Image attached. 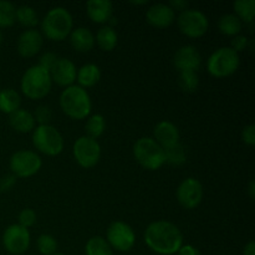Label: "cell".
Instances as JSON below:
<instances>
[{
  "label": "cell",
  "instance_id": "cell-31",
  "mask_svg": "<svg viewBox=\"0 0 255 255\" xmlns=\"http://www.w3.org/2000/svg\"><path fill=\"white\" fill-rule=\"evenodd\" d=\"M178 85L182 89V91L187 94L196 92L199 86V77L198 74L194 71H182L179 72L178 76Z\"/></svg>",
  "mask_w": 255,
  "mask_h": 255
},
{
  "label": "cell",
  "instance_id": "cell-8",
  "mask_svg": "<svg viewBox=\"0 0 255 255\" xmlns=\"http://www.w3.org/2000/svg\"><path fill=\"white\" fill-rule=\"evenodd\" d=\"M9 166L16 178H29L41 169L42 159L35 151L20 149L10 157Z\"/></svg>",
  "mask_w": 255,
  "mask_h": 255
},
{
  "label": "cell",
  "instance_id": "cell-25",
  "mask_svg": "<svg viewBox=\"0 0 255 255\" xmlns=\"http://www.w3.org/2000/svg\"><path fill=\"white\" fill-rule=\"evenodd\" d=\"M242 21L234 14H226L218 20L219 31L227 36H237L242 31Z\"/></svg>",
  "mask_w": 255,
  "mask_h": 255
},
{
  "label": "cell",
  "instance_id": "cell-24",
  "mask_svg": "<svg viewBox=\"0 0 255 255\" xmlns=\"http://www.w3.org/2000/svg\"><path fill=\"white\" fill-rule=\"evenodd\" d=\"M95 42H97L100 49L104 50V51H112L117 46L119 35L114 27L106 25V26H102L101 29H99L96 37H95Z\"/></svg>",
  "mask_w": 255,
  "mask_h": 255
},
{
  "label": "cell",
  "instance_id": "cell-41",
  "mask_svg": "<svg viewBox=\"0 0 255 255\" xmlns=\"http://www.w3.org/2000/svg\"><path fill=\"white\" fill-rule=\"evenodd\" d=\"M168 5L174 10V11L182 12V11H184V10L189 9L188 7L189 4H188V1H186V0H172Z\"/></svg>",
  "mask_w": 255,
  "mask_h": 255
},
{
  "label": "cell",
  "instance_id": "cell-35",
  "mask_svg": "<svg viewBox=\"0 0 255 255\" xmlns=\"http://www.w3.org/2000/svg\"><path fill=\"white\" fill-rule=\"evenodd\" d=\"M36 223V213H35L34 209L31 208H25L20 212L19 214V223L24 228H30L34 224Z\"/></svg>",
  "mask_w": 255,
  "mask_h": 255
},
{
  "label": "cell",
  "instance_id": "cell-15",
  "mask_svg": "<svg viewBox=\"0 0 255 255\" xmlns=\"http://www.w3.org/2000/svg\"><path fill=\"white\" fill-rule=\"evenodd\" d=\"M42 44H44V39H42L41 32L37 31L36 29H27L24 30L17 37L16 50L20 56L29 59V57L35 56L41 50Z\"/></svg>",
  "mask_w": 255,
  "mask_h": 255
},
{
  "label": "cell",
  "instance_id": "cell-17",
  "mask_svg": "<svg viewBox=\"0 0 255 255\" xmlns=\"http://www.w3.org/2000/svg\"><path fill=\"white\" fill-rule=\"evenodd\" d=\"M146 20L156 29H166L176 20V11L168 4H153L146 11Z\"/></svg>",
  "mask_w": 255,
  "mask_h": 255
},
{
  "label": "cell",
  "instance_id": "cell-21",
  "mask_svg": "<svg viewBox=\"0 0 255 255\" xmlns=\"http://www.w3.org/2000/svg\"><path fill=\"white\" fill-rule=\"evenodd\" d=\"M9 125L16 132L27 133V132L34 131L36 122H35L31 112L24 109H19L9 115Z\"/></svg>",
  "mask_w": 255,
  "mask_h": 255
},
{
  "label": "cell",
  "instance_id": "cell-43",
  "mask_svg": "<svg viewBox=\"0 0 255 255\" xmlns=\"http://www.w3.org/2000/svg\"><path fill=\"white\" fill-rule=\"evenodd\" d=\"M248 193H249V197H251V199L253 201L255 198V182L254 181H251L248 184Z\"/></svg>",
  "mask_w": 255,
  "mask_h": 255
},
{
  "label": "cell",
  "instance_id": "cell-10",
  "mask_svg": "<svg viewBox=\"0 0 255 255\" xmlns=\"http://www.w3.org/2000/svg\"><path fill=\"white\" fill-rule=\"evenodd\" d=\"M72 154L80 167L85 169L92 168L99 163L101 158V146L97 139L81 136L75 141Z\"/></svg>",
  "mask_w": 255,
  "mask_h": 255
},
{
  "label": "cell",
  "instance_id": "cell-20",
  "mask_svg": "<svg viewBox=\"0 0 255 255\" xmlns=\"http://www.w3.org/2000/svg\"><path fill=\"white\" fill-rule=\"evenodd\" d=\"M70 44L79 52H89L95 46V36L91 30L80 26L70 32Z\"/></svg>",
  "mask_w": 255,
  "mask_h": 255
},
{
  "label": "cell",
  "instance_id": "cell-36",
  "mask_svg": "<svg viewBox=\"0 0 255 255\" xmlns=\"http://www.w3.org/2000/svg\"><path fill=\"white\" fill-rule=\"evenodd\" d=\"M57 60H59V56H57L56 54H54V52H45V54L41 55V57H40V62L37 65H40L41 67H44L45 70H47V71H51L52 67L55 66V64L57 62Z\"/></svg>",
  "mask_w": 255,
  "mask_h": 255
},
{
  "label": "cell",
  "instance_id": "cell-26",
  "mask_svg": "<svg viewBox=\"0 0 255 255\" xmlns=\"http://www.w3.org/2000/svg\"><path fill=\"white\" fill-rule=\"evenodd\" d=\"M85 255H114V251L104 237L95 236L87 241Z\"/></svg>",
  "mask_w": 255,
  "mask_h": 255
},
{
  "label": "cell",
  "instance_id": "cell-37",
  "mask_svg": "<svg viewBox=\"0 0 255 255\" xmlns=\"http://www.w3.org/2000/svg\"><path fill=\"white\" fill-rule=\"evenodd\" d=\"M249 46V39L246 36V35H237L232 39L231 41V49H233L236 52L244 51L246 49H248Z\"/></svg>",
  "mask_w": 255,
  "mask_h": 255
},
{
  "label": "cell",
  "instance_id": "cell-6",
  "mask_svg": "<svg viewBox=\"0 0 255 255\" xmlns=\"http://www.w3.org/2000/svg\"><path fill=\"white\" fill-rule=\"evenodd\" d=\"M241 57L238 52L229 46H223L212 52L207 61V70L209 74L217 79L228 77L238 70Z\"/></svg>",
  "mask_w": 255,
  "mask_h": 255
},
{
  "label": "cell",
  "instance_id": "cell-38",
  "mask_svg": "<svg viewBox=\"0 0 255 255\" xmlns=\"http://www.w3.org/2000/svg\"><path fill=\"white\" fill-rule=\"evenodd\" d=\"M242 139L248 146H254L255 144V126L253 124L248 125L242 131Z\"/></svg>",
  "mask_w": 255,
  "mask_h": 255
},
{
  "label": "cell",
  "instance_id": "cell-19",
  "mask_svg": "<svg viewBox=\"0 0 255 255\" xmlns=\"http://www.w3.org/2000/svg\"><path fill=\"white\" fill-rule=\"evenodd\" d=\"M114 5L110 0H89L86 2V14L96 24H107L112 17Z\"/></svg>",
  "mask_w": 255,
  "mask_h": 255
},
{
  "label": "cell",
  "instance_id": "cell-40",
  "mask_svg": "<svg viewBox=\"0 0 255 255\" xmlns=\"http://www.w3.org/2000/svg\"><path fill=\"white\" fill-rule=\"evenodd\" d=\"M177 255H202L201 252L193 247L192 244H186V246H182L179 248V251L177 252Z\"/></svg>",
  "mask_w": 255,
  "mask_h": 255
},
{
  "label": "cell",
  "instance_id": "cell-32",
  "mask_svg": "<svg viewBox=\"0 0 255 255\" xmlns=\"http://www.w3.org/2000/svg\"><path fill=\"white\" fill-rule=\"evenodd\" d=\"M37 251L42 255H54L57 251V241L51 234H41L36 241Z\"/></svg>",
  "mask_w": 255,
  "mask_h": 255
},
{
  "label": "cell",
  "instance_id": "cell-23",
  "mask_svg": "<svg viewBox=\"0 0 255 255\" xmlns=\"http://www.w3.org/2000/svg\"><path fill=\"white\" fill-rule=\"evenodd\" d=\"M21 105V97L19 92L12 89L0 90V111L2 114L11 115L16 110L20 109Z\"/></svg>",
  "mask_w": 255,
  "mask_h": 255
},
{
  "label": "cell",
  "instance_id": "cell-1",
  "mask_svg": "<svg viewBox=\"0 0 255 255\" xmlns=\"http://www.w3.org/2000/svg\"><path fill=\"white\" fill-rule=\"evenodd\" d=\"M144 243L154 253L173 255L183 246V234L172 222L156 221L146 228Z\"/></svg>",
  "mask_w": 255,
  "mask_h": 255
},
{
  "label": "cell",
  "instance_id": "cell-44",
  "mask_svg": "<svg viewBox=\"0 0 255 255\" xmlns=\"http://www.w3.org/2000/svg\"><path fill=\"white\" fill-rule=\"evenodd\" d=\"M147 0H142V1H131V4H133V5H144V4H147Z\"/></svg>",
  "mask_w": 255,
  "mask_h": 255
},
{
  "label": "cell",
  "instance_id": "cell-28",
  "mask_svg": "<svg viewBox=\"0 0 255 255\" xmlns=\"http://www.w3.org/2000/svg\"><path fill=\"white\" fill-rule=\"evenodd\" d=\"M105 128H106V120L102 115L95 114L87 119L86 125H85V136L90 137V138H99L104 134Z\"/></svg>",
  "mask_w": 255,
  "mask_h": 255
},
{
  "label": "cell",
  "instance_id": "cell-18",
  "mask_svg": "<svg viewBox=\"0 0 255 255\" xmlns=\"http://www.w3.org/2000/svg\"><path fill=\"white\" fill-rule=\"evenodd\" d=\"M154 141L159 144L163 149L171 148L179 143V129L173 122L164 121L158 122L153 129Z\"/></svg>",
  "mask_w": 255,
  "mask_h": 255
},
{
  "label": "cell",
  "instance_id": "cell-7",
  "mask_svg": "<svg viewBox=\"0 0 255 255\" xmlns=\"http://www.w3.org/2000/svg\"><path fill=\"white\" fill-rule=\"evenodd\" d=\"M31 139L35 148L46 156H57L64 149V137L59 129L51 125L35 127Z\"/></svg>",
  "mask_w": 255,
  "mask_h": 255
},
{
  "label": "cell",
  "instance_id": "cell-9",
  "mask_svg": "<svg viewBox=\"0 0 255 255\" xmlns=\"http://www.w3.org/2000/svg\"><path fill=\"white\" fill-rule=\"evenodd\" d=\"M177 25L182 34L192 39H197L208 31L209 20L201 10L187 9L179 14Z\"/></svg>",
  "mask_w": 255,
  "mask_h": 255
},
{
  "label": "cell",
  "instance_id": "cell-16",
  "mask_svg": "<svg viewBox=\"0 0 255 255\" xmlns=\"http://www.w3.org/2000/svg\"><path fill=\"white\" fill-rule=\"evenodd\" d=\"M76 65L66 57H59L55 66L50 71L52 82L57 84L59 86L65 87V89L74 85V82L76 81Z\"/></svg>",
  "mask_w": 255,
  "mask_h": 255
},
{
  "label": "cell",
  "instance_id": "cell-29",
  "mask_svg": "<svg viewBox=\"0 0 255 255\" xmlns=\"http://www.w3.org/2000/svg\"><path fill=\"white\" fill-rule=\"evenodd\" d=\"M16 21H19L22 26L27 27V29H34L37 24H39V16H37L36 10L30 5H21V6L16 7Z\"/></svg>",
  "mask_w": 255,
  "mask_h": 255
},
{
  "label": "cell",
  "instance_id": "cell-4",
  "mask_svg": "<svg viewBox=\"0 0 255 255\" xmlns=\"http://www.w3.org/2000/svg\"><path fill=\"white\" fill-rule=\"evenodd\" d=\"M52 80L50 72L40 65H34L29 67L22 74L20 87L27 99L41 100L46 97L51 91Z\"/></svg>",
  "mask_w": 255,
  "mask_h": 255
},
{
  "label": "cell",
  "instance_id": "cell-12",
  "mask_svg": "<svg viewBox=\"0 0 255 255\" xmlns=\"http://www.w3.org/2000/svg\"><path fill=\"white\" fill-rule=\"evenodd\" d=\"M29 229L24 228L20 224H11L2 233V246L5 251L12 255L24 254L30 247Z\"/></svg>",
  "mask_w": 255,
  "mask_h": 255
},
{
  "label": "cell",
  "instance_id": "cell-33",
  "mask_svg": "<svg viewBox=\"0 0 255 255\" xmlns=\"http://www.w3.org/2000/svg\"><path fill=\"white\" fill-rule=\"evenodd\" d=\"M164 154H166V162L172 166H181L187 159L186 151L181 143H177L171 148L164 149Z\"/></svg>",
  "mask_w": 255,
  "mask_h": 255
},
{
  "label": "cell",
  "instance_id": "cell-45",
  "mask_svg": "<svg viewBox=\"0 0 255 255\" xmlns=\"http://www.w3.org/2000/svg\"><path fill=\"white\" fill-rule=\"evenodd\" d=\"M2 42V31H1V29H0V44H1Z\"/></svg>",
  "mask_w": 255,
  "mask_h": 255
},
{
  "label": "cell",
  "instance_id": "cell-30",
  "mask_svg": "<svg viewBox=\"0 0 255 255\" xmlns=\"http://www.w3.org/2000/svg\"><path fill=\"white\" fill-rule=\"evenodd\" d=\"M16 7L12 2L0 0V29L12 26L16 21Z\"/></svg>",
  "mask_w": 255,
  "mask_h": 255
},
{
  "label": "cell",
  "instance_id": "cell-39",
  "mask_svg": "<svg viewBox=\"0 0 255 255\" xmlns=\"http://www.w3.org/2000/svg\"><path fill=\"white\" fill-rule=\"evenodd\" d=\"M16 177L14 174H6L0 179V192H9L16 183Z\"/></svg>",
  "mask_w": 255,
  "mask_h": 255
},
{
  "label": "cell",
  "instance_id": "cell-46",
  "mask_svg": "<svg viewBox=\"0 0 255 255\" xmlns=\"http://www.w3.org/2000/svg\"><path fill=\"white\" fill-rule=\"evenodd\" d=\"M54 255H66V254H64V253H55Z\"/></svg>",
  "mask_w": 255,
  "mask_h": 255
},
{
  "label": "cell",
  "instance_id": "cell-3",
  "mask_svg": "<svg viewBox=\"0 0 255 255\" xmlns=\"http://www.w3.org/2000/svg\"><path fill=\"white\" fill-rule=\"evenodd\" d=\"M74 29V20L66 7L56 6L46 12L41 21L42 34L52 41H62Z\"/></svg>",
  "mask_w": 255,
  "mask_h": 255
},
{
  "label": "cell",
  "instance_id": "cell-11",
  "mask_svg": "<svg viewBox=\"0 0 255 255\" xmlns=\"http://www.w3.org/2000/svg\"><path fill=\"white\" fill-rule=\"evenodd\" d=\"M106 241L112 249L126 253L136 244V234L129 224L122 221L112 222L106 232Z\"/></svg>",
  "mask_w": 255,
  "mask_h": 255
},
{
  "label": "cell",
  "instance_id": "cell-42",
  "mask_svg": "<svg viewBox=\"0 0 255 255\" xmlns=\"http://www.w3.org/2000/svg\"><path fill=\"white\" fill-rule=\"evenodd\" d=\"M243 255H255V243H254V241H249L248 243L244 246Z\"/></svg>",
  "mask_w": 255,
  "mask_h": 255
},
{
  "label": "cell",
  "instance_id": "cell-2",
  "mask_svg": "<svg viewBox=\"0 0 255 255\" xmlns=\"http://www.w3.org/2000/svg\"><path fill=\"white\" fill-rule=\"evenodd\" d=\"M60 107L66 116L72 120H84L89 117L92 109L89 92L79 85L66 87L60 95Z\"/></svg>",
  "mask_w": 255,
  "mask_h": 255
},
{
  "label": "cell",
  "instance_id": "cell-14",
  "mask_svg": "<svg viewBox=\"0 0 255 255\" xmlns=\"http://www.w3.org/2000/svg\"><path fill=\"white\" fill-rule=\"evenodd\" d=\"M173 64L179 70V72H197V70L202 65V56L196 46H193V45H183L174 54Z\"/></svg>",
  "mask_w": 255,
  "mask_h": 255
},
{
  "label": "cell",
  "instance_id": "cell-13",
  "mask_svg": "<svg viewBox=\"0 0 255 255\" xmlns=\"http://www.w3.org/2000/svg\"><path fill=\"white\" fill-rule=\"evenodd\" d=\"M176 197L184 209H194L203 199V186L197 178L189 177L181 182L177 188Z\"/></svg>",
  "mask_w": 255,
  "mask_h": 255
},
{
  "label": "cell",
  "instance_id": "cell-27",
  "mask_svg": "<svg viewBox=\"0 0 255 255\" xmlns=\"http://www.w3.org/2000/svg\"><path fill=\"white\" fill-rule=\"evenodd\" d=\"M236 16L246 24H253L255 15V0H237L233 4Z\"/></svg>",
  "mask_w": 255,
  "mask_h": 255
},
{
  "label": "cell",
  "instance_id": "cell-34",
  "mask_svg": "<svg viewBox=\"0 0 255 255\" xmlns=\"http://www.w3.org/2000/svg\"><path fill=\"white\" fill-rule=\"evenodd\" d=\"M32 116H34L35 122L39 124V126H41V125H50V121L52 120V111L49 106L40 105V106L35 109Z\"/></svg>",
  "mask_w": 255,
  "mask_h": 255
},
{
  "label": "cell",
  "instance_id": "cell-22",
  "mask_svg": "<svg viewBox=\"0 0 255 255\" xmlns=\"http://www.w3.org/2000/svg\"><path fill=\"white\" fill-rule=\"evenodd\" d=\"M101 79V70L96 64H86L77 70L76 80L79 86L86 90L87 87H92Z\"/></svg>",
  "mask_w": 255,
  "mask_h": 255
},
{
  "label": "cell",
  "instance_id": "cell-5",
  "mask_svg": "<svg viewBox=\"0 0 255 255\" xmlns=\"http://www.w3.org/2000/svg\"><path fill=\"white\" fill-rule=\"evenodd\" d=\"M133 157L147 171H157L166 163L164 149L152 137H141L134 142Z\"/></svg>",
  "mask_w": 255,
  "mask_h": 255
}]
</instances>
